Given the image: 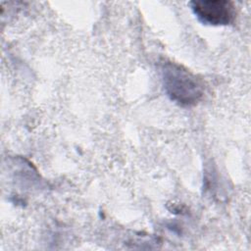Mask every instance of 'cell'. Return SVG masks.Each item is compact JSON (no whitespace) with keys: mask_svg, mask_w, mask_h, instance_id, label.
<instances>
[{"mask_svg":"<svg viewBox=\"0 0 251 251\" xmlns=\"http://www.w3.org/2000/svg\"><path fill=\"white\" fill-rule=\"evenodd\" d=\"M160 72L164 89L169 98L181 107L197 105L205 93L203 80L180 64L165 60Z\"/></svg>","mask_w":251,"mask_h":251,"instance_id":"obj_1","label":"cell"},{"mask_svg":"<svg viewBox=\"0 0 251 251\" xmlns=\"http://www.w3.org/2000/svg\"><path fill=\"white\" fill-rule=\"evenodd\" d=\"M189 7L195 17L204 25H227L236 17L235 5L227 0H193Z\"/></svg>","mask_w":251,"mask_h":251,"instance_id":"obj_2","label":"cell"}]
</instances>
